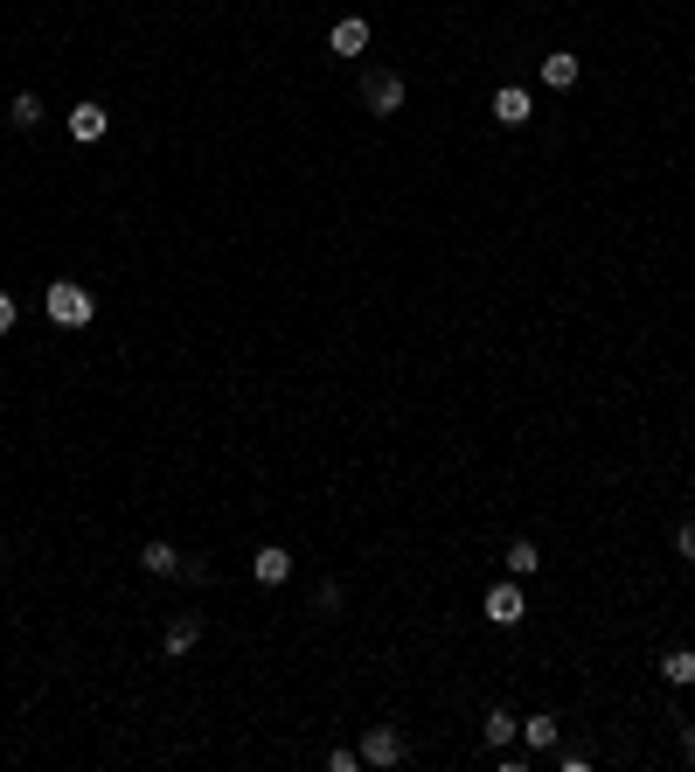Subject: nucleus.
<instances>
[{"label": "nucleus", "mask_w": 695, "mask_h": 772, "mask_svg": "<svg viewBox=\"0 0 695 772\" xmlns=\"http://www.w3.org/2000/svg\"><path fill=\"white\" fill-rule=\"evenodd\" d=\"M139 564H146V571H153V578H174V571H181V550H174V543H160V536H153V543H146V550H139Z\"/></svg>", "instance_id": "obj_9"}, {"label": "nucleus", "mask_w": 695, "mask_h": 772, "mask_svg": "<svg viewBox=\"0 0 695 772\" xmlns=\"http://www.w3.org/2000/svg\"><path fill=\"white\" fill-rule=\"evenodd\" d=\"M487 619H494V626H522V619H529L522 585H494V592H487Z\"/></svg>", "instance_id": "obj_3"}, {"label": "nucleus", "mask_w": 695, "mask_h": 772, "mask_svg": "<svg viewBox=\"0 0 695 772\" xmlns=\"http://www.w3.org/2000/svg\"><path fill=\"white\" fill-rule=\"evenodd\" d=\"M327 49H334V56H362V49H369V21H362V14H341V21L327 28Z\"/></svg>", "instance_id": "obj_4"}, {"label": "nucleus", "mask_w": 695, "mask_h": 772, "mask_svg": "<svg viewBox=\"0 0 695 772\" xmlns=\"http://www.w3.org/2000/svg\"><path fill=\"white\" fill-rule=\"evenodd\" d=\"M487 745H494V752L515 745V717H508V710H487Z\"/></svg>", "instance_id": "obj_16"}, {"label": "nucleus", "mask_w": 695, "mask_h": 772, "mask_svg": "<svg viewBox=\"0 0 695 772\" xmlns=\"http://www.w3.org/2000/svg\"><path fill=\"white\" fill-rule=\"evenodd\" d=\"M494 119H501V126H529V119H536L529 91H522V84H501V91H494Z\"/></svg>", "instance_id": "obj_5"}, {"label": "nucleus", "mask_w": 695, "mask_h": 772, "mask_svg": "<svg viewBox=\"0 0 695 772\" xmlns=\"http://www.w3.org/2000/svg\"><path fill=\"white\" fill-rule=\"evenodd\" d=\"M327 766H334V772H355V766H362V752H348V745H334V752H327Z\"/></svg>", "instance_id": "obj_18"}, {"label": "nucleus", "mask_w": 695, "mask_h": 772, "mask_svg": "<svg viewBox=\"0 0 695 772\" xmlns=\"http://www.w3.org/2000/svg\"><path fill=\"white\" fill-rule=\"evenodd\" d=\"M0 334H14V293H0Z\"/></svg>", "instance_id": "obj_19"}, {"label": "nucleus", "mask_w": 695, "mask_h": 772, "mask_svg": "<svg viewBox=\"0 0 695 772\" xmlns=\"http://www.w3.org/2000/svg\"><path fill=\"white\" fill-rule=\"evenodd\" d=\"M675 557H682V564H695V522H682V529H675Z\"/></svg>", "instance_id": "obj_17"}, {"label": "nucleus", "mask_w": 695, "mask_h": 772, "mask_svg": "<svg viewBox=\"0 0 695 772\" xmlns=\"http://www.w3.org/2000/svg\"><path fill=\"white\" fill-rule=\"evenodd\" d=\"M105 126H112V119H105V105H77V112H70V140H84V147H91V140H105Z\"/></svg>", "instance_id": "obj_8"}, {"label": "nucleus", "mask_w": 695, "mask_h": 772, "mask_svg": "<svg viewBox=\"0 0 695 772\" xmlns=\"http://www.w3.org/2000/svg\"><path fill=\"white\" fill-rule=\"evenodd\" d=\"M536 564H543V550H536L529 536H515V543H508V571H515V578H529Z\"/></svg>", "instance_id": "obj_14"}, {"label": "nucleus", "mask_w": 695, "mask_h": 772, "mask_svg": "<svg viewBox=\"0 0 695 772\" xmlns=\"http://www.w3.org/2000/svg\"><path fill=\"white\" fill-rule=\"evenodd\" d=\"M661 675H668L675 689H689L695 682V647H668V654H661Z\"/></svg>", "instance_id": "obj_10"}, {"label": "nucleus", "mask_w": 695, "mask_h": 772, "mask_svg": "<svg viewBox=\"0 0 695 772\" xmlns=\"http://www.w3.org/2000/svg\"><path fill=\"white\" fill-rule=\"evenodd\" d=\"M42 307H49V320L56 327H91V313H98V300L77 286V279H56L49 293H42Z\"/></svg>", "instance_id": "obj_1"}, {"label": "nucleus", "mask_w": 695, "mask_h": 772, "mask_svg": "<svg viewBox=\"0 0 695 772\" xmlns=\"http://www.w3.org/2000/svg\"><path fill=\"white\" fill-rule=\"evenodd\" d=\"M362 105H369L376 119L404 112V77H397V70H369V84H362Z\"/></svg>", "instance_id": "obj_2"}, {"label": "nucleus", "mask_w": 695, "mask_h": 772, "mask_svg": "<svg viewBox=\"0 0 695 772\" xmlns=\"http://www.w3.org/2000/svg\"><path fill=\"white\" fill-rule=\"evenodd\" d=\"M682 752H689V759H695V724H689V731H682Z\"/></svg>", "instance_id": "obj_20"}, {"label": "nucleus", "mask_w": 695, "mask_h": 772, "mask_svg": "<svg viewBox=\"0 0 695 772\" xmlns=\"http://www.w3.org/2000/svg\"><path fill=\"white\" fill-rule=\"evenodd\" d=\"M251 571H258V585H285V578H292V550H285V543H265V550L251 557Z\"/></svg>", "instance_id": "obj_7"}, {"label": "nucleus", "mask_w": 695, "mask_h": 772, "mask_svg": "<svg viewBox=\"0 0 695 772\" xmlns=\"http://www.w3.org/2000/svg\"><path fill=\"white\" fill-rule=\"evenodd\" d=\"M404 759V738L390 731V724H376L369 738H362V766H397Z\"/></svg>", "instance_id": "obj_6"}, {"label": "nucleus", "mask_w": 695, "mask_h": 772, "mask_svg": "<svg viewBox=\"0 0 695 772\" xmlns=\"http://www.w3.org/2000/svg\"><path fill=\"white\" fill-rule=\"evenodd\" d=\"M543 84H550V91H570V84H577V56H570V49H563V56H543Z\"/></svg>", "instance_id": "obj_11"}, {"label": "nucleus", "mask_w": 695, "mask_h": 772, "mask_svg": "<svg viewBox=\"0 0 695 772\" xmlns=\"http://www.w3.org/2000/svg\"><path fill=\"white\" fill-rule=\"evenodd\" d=\"M195 640H202V619H174V626L160 633V647H167V654H188Z\"/></svg>", "instance_id": "obj_12"}, {"label": "nucleus", "mask_w": 695, "mask_h": 772, "mask_svg": "<svg viewBox=\"0 0 695 772\" xmlns=\"http://www.w3.org/2000/svg\"><path fill=\"white\" fill-rule=\"evenodd\" d=\"M7 119H14L21 133H28V126H42V98H35V91H14V105H7Z\"/></svg>", "instance_id": "obj_13"}, {"label": "nucleus", "mask_w": 695, "mask_h": 772, "mask_svg": "<svg viewBox=\"0 0 695 772\" xmlns=\"http://www.w3.org/2000/svg\"><path fill=\"white\" fill-rule=\"evenodd\" d=\"M522 738H529V752H550L556 745V717H522Z\"/></svg>", "instance_id": "obj_15"}]
</instances>
